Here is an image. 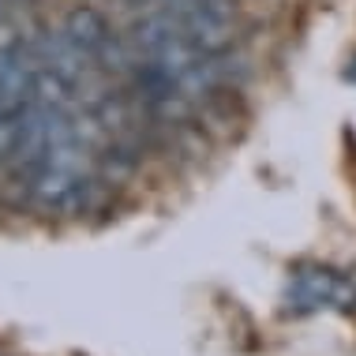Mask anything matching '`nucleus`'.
Returning <instances> with one entry per match:
<instances>
[{
    "mask_svg": "<svg viewBox=\"0 0 356 356\" xmlns=\"http://www.w3.org/2000/svg\"><path fill=\"white\" fill-rule=\"evenodd\" d=\"M349 79H356V72H353V68H349Z\"/></svg>",
    "mask_w": 356,
    "mask_h": 356,
    "instance_id": "nucleus-1",
    "label": "nucleus"
}]
</instances>
